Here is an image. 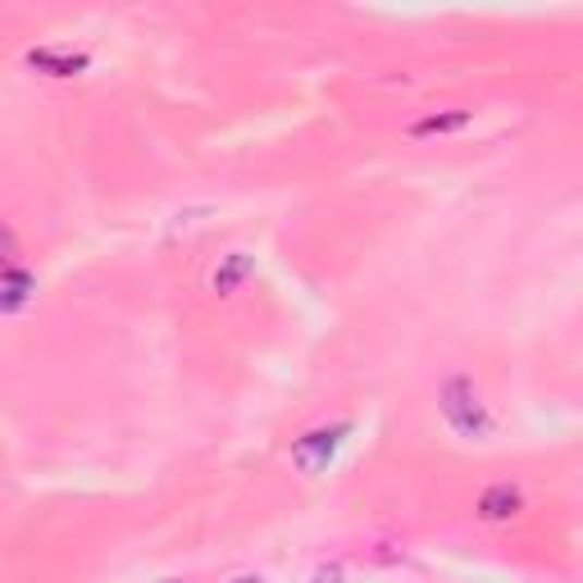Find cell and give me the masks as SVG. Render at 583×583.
Listing matches in <instances>:
<instances>
[{
    "instance_id": "1",
    "label": "cell",
    "mask_w": 583,
    "mask_h": 583,
    "mask_svg": "<svg viewBox=\"0 0 583 583\" xmlns=\"http://www.w3.org/2000/svg\"><path fill=\"white\" fill-rule=\"evenodd\" d=\"M438 405H442L447 424H451L461 438H488V434H493L488 405H484V397H478V388L470 384L465 374H451V378H447L442 392H438Z\"/></svg>"
},
{
    "instance_id": "2",
    "label": "cell",
    "mask_w": 583,
    "mask_h": 583,
    "mask_svg": "<svg viewBox=\"0 0 583 583\" xmlns=\"http://www.w3.org/2000/svg\"><path fill=\"white\" fill-rule=\"evenodd\" d=\"M347 434H351V424H347V420H342V424H328V428H311V434H301V438L292 442V465H296L301 474H324L328 461L338 456V447H342Z\"/></svg>"
},
{
    "instance_id": "3",
    "label": "cell",
    "mask_w": 583,
    "mask_h": 583,
    "mask_svg": "<svg viewBox=\"0 0 583 583\" xmlns=\"http://www.w3.org/2000/svg\"><path fill=\"white\" fill-rule=\"evenodd\" d=\"M251 274H256V256H246V251H228V256H219V265L210 274V292L215 296H233Z\"/></svg>"
},
{
    "instance_id": "4",
    "label": "cell",
    "mask_w": 583,
    "mask_h": 583,
    "mask_svg": "<svg viewBox=\"0 0 583 583\" xmlns=\"http://www.w3.org/2000/svg\"><path fill=\"white\" fill-rule=\"evenodd\" d=\"M520 511H524V497H520L515 484H493L484 497H478V520H488V524H506Z\"/></svg>"
},
{
    "instance_id": "5",
    "label": "cell",
    "mask_w": 583,
    "mask_h": 583,
    "mask_svg": "<svg viewBox=\"0 0 583 583\" xmlns=\"http://www.w3.org/2000/svg\"><path fill=\"white\" fill-rule=\"evenodd\" d=\"M33 292H37V278H33L28 269H19V265L0 269V315L23 311V306L33 301Z\"/></svg>"
},
{
    "instance_id": "6",
    "label": "cell",
    "mask_w": 583,
    "mask_h": 583,
    "mask_svg": "<svg viewBox=\"0 0 583 583\" xmlns=\"http://www.w3.org/2000/svg\"><path fill=\"white\" fill-rule=\"evenodd\" d=\"M28 64L37 73H50V78H73V73H83L87 69V56H73V50H33Z\"/></svg>"
},
{
    "instance_id": "7",
    "label": "cell",
    "mask_w": 583,
    "mask_h": 583,
    "mask_svg": "<svg viewBox=\"0 0 583 583\" xmlns=\"http://www.w3.org/2000/svg\"><path fill=\"white\" fill-rule=\"evenodd\" d=\"M461 129H470V110L428 114V119H420L415 129H411V137H447V133H461Z\"/></svg>"
},
{
    "instance_id": "8",
    "label": "cell",
    "mask_w": 583,
    "mask_h": 583,
    "mask_svg": "<svg viewBox=\"0 0 583 583\" xmlns=\"http://www.w3.org/2000/svg\"><path fill=\"white\" fill-rule=\"evenodd\" d=\"M14 256H19V242H14L10 228L0 223V269H10V265H14Z\"/></svg>"
},
{
    "instance_id": "9",
    "label": "cell",
    "mask_w": 583,
    "mask_h": 583,
    "mask_svg": "<svg viewBox=\"0 0 583 583\" xmlns=\"http://www.w3.org/2000/svg\"><path fill=\"white\" fill-rule=\"evenodd\" d=\"M347 574H342V566H324L319 574H315V583H342Z\"/></svg>"
},
{
    "instance_id": "10",
    "label": "cell",
    "mask_w": 583,
    "mask_h": 583,
    "mask_svg": "<svg viewBox=\"0 0 583 583\" xmlns=\"http://www.w3.org/2000/svg\"><path fill=\"white\" fill-rule=\"evenodd\" d=\"M233 583H265V579H260V574H238Z\"/></svg>"
},
{
    "instance_id": "11",
    "label": "cell",
    "mask_w": 583,
    "mask_h": 583,
    "mask_svg": "<svg viewBox=\"0 0 583 583\" xmlns=\"http://www.w3.org/2000/svg\"><path fill=\"white\" fill-rule=\"evenodd\" d=\"M165 583H179V579H165Z\"/></svg>"
}]
</instances>
